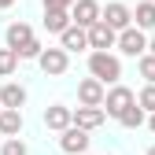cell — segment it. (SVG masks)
Instances as JSON below:
<instances>
[{"instance_id": "obj_1", "label": "cell", "mask_w": 155, "mask_h": 155, "mask_svg": "<svg viewBox=\"0 0 155 155\" xmlns=\"http://www.w3.org/2000/svg\"><path fill=\"white\" fill-rule=\"evenodd\" d=\"M89 74L100 78L104 85H118V81H122V63H118V55L96 48V52L89 55Z\"/></svg>"}, {"instance_id": "obj_2", "label": "cell", "mask_w": 155, "mask_h": 155, "mask_svg": "<svg viewBox=\"0 0 155 155\" xmlns=\"http://www.w3.org/2000/svg\"><path fill=\"white\" fill-rule=\"evenodd\" d=\"M137 104V96H133V89L126 85H111L107 89V100H104V111H107V118H122V111Z\"/></svg>"}, {"instance_id": "obj_3", "label": "cell", "mask_w": 155, "mask_h": 155, "mask_svg": "<svg viewBox=\"0 0 155 155\" xmlns=\"http://www.w3.org/2000/svg\"><path fill=\"white\" fill-rule=\"evenodd\" d=\"M37 67H41L45 74H52V78H59V74H67V67H70V52L59 45V48H45L41 55H37Z\"/></svg>"}, {"instance_id": "obj_4", "label": "cell", "mask_w": 155, "mask_h": 155, "mask_svg": "<svg viewBox=\"0 0 155 155\" xmlns=\"http://www.w3.org/2000/svg\"><path fill=\"white\" fill-rule=\"evenodd\" d=\"M118 52H122V55H133V59H140V55L148 52V37H144V30H140V26L122 30V33H118Z\"/></svg>"}, {"instance_id": "obj_5", "label": "cell", "mask_w": 155, "mask_h": 155, "mask_svg": "<svg viewBox=\"0 0 155 155\" xmlns=\"http://www.w3.org/2000/svg\"><path fill=\"white\" fill-rule=\"evenodd\" d=\"M107 100V85L100 81V78H85L81 85H78V104H85V107H104Z\"/></svg>"}, {"instance_id": "obj_6", "label": "cell", "mask_w": 155, "mask_h": 155, "mask_svg": "<svg viewBox=\"0 0 155 155\" xmlns=\"http://www.w3.org/2000/svg\"><path fill=\"white\" fill-rule=\"evenodd\" d=\"M89 129H81V126H67L63 129V137H59V148L67 151V155H78V151H85L89 148Z\"/></svg>"}, {"instance_id": "obj_7", "label": "cell", "mask_w": 155, "mask_h": 155, "mask_svg": "<svg viewBox=\"0 0 155 155\" xmlns=\"http://www.w3.org/2000/svg\"><path fill=\"white\" fill-rule=\"evenodd\" d=\"M70 15H74V22L78 26H96V22H100V18H104V8L100 4H96V0H78V4L70 8Z\"/></svg>"}, {"instance_id": "obj_8", "label": "cell", "mask_w": 155, "mask_h": 155, "mask_svg": "<svg viewBox=\"0 0 155 155\" xmlns=\"http://www.w3.org/2000/svg\"><path fill=\"white\" fill-rule=\"evenodd\" d=\"M89 45H92V48H100V52H107V48H114V45H118V30H114V26H107L104 18H100L96 26H89Z\"/></svg>"}, {"instance_id": "obj_9", "label": "cell", "mask_w": 155, "mask_h": 155, "mask_svg": "<svg viewBox=\"0 0 155 155\" xmlns=\"http://www.w3.org/2000/svg\"><path fill=\"white\" fill-rule=\"evenodd\" d=\"M59 45H63L67 52H85V48H92V45H89V30L78 26V22H70V26L59 33Z\"/></svg>"}, {"instance_id": "obj_10", "label": "cell", "mask_w": 155, "mask_h": 155, "mask_svg": "<svg viewBox=\"0 0 155 155\" xmlns=\"http://www.w3.org/2000/svg\"><path fill=\"white\" fill-rule=\"evenodd\" d=\"M104 22H107V26H114V30L122 33V30H129V26H133V11H129L126 4H118V0H111V4L104 8Z\"/></svg>"}, {"instance_id": "obj_11", "label": "cell", "mask_w": 155, "mask_h": 155, "mask_svg": "<svg viewBox=\"0 0 155 155\" xmlns=\"http://www.w3.org/2000/svg\"><path fill=\"white\" fill-rule=\"evenodd\" d=\"M45 126H48V129H55V133H63L67 126H74V107H63V104L45 107Z\"/></svg>"}, {"instance_id": "obj_12", "label": "cell", "mask_w": 155, "mask_h": 155, "mask_svg": "<svg viewBox=\"0 0 155 155\" xmlns=\"http://www.w3.org/2000/svg\"><path fill=\"white\" fill-rule=\"evenodd\" d=\"M104 118H107V111H104V107H85V104H81V107L74 111V126H81V129H89V133H92V129H100Z\"/></svg>"}, {"instance_id": "obj_13", "label": "cell", "mask_w": 155, "mask_h": 155, "mask_svg": "<svg viewBox=\"0 0 155 155\" xmlns=\"http://www.w3.org/2000/svg\"><path fill=\"white\" fill-rule=\"evenodd\" d=\"M70 22H74L70 8H45V30L48 33H63Z\"/></svg>"}, {"instance_id": "obj_14", "label": "cell", "mask_w": 155, "mask_h": 155, "mask_svg": "<svg viewBox=\"0 0 155 155\" xmlns=\"http://www.w3.org/2000/svg\"><path fill=\"white\" fill-rule=\"evenodd\" d=\"M0 133L18 137L22 133V107H0Z\"/></svg>"}, {"instance_id": "obj_15", "label": "cell", "mask_w": 155, "mask_h": 155, "mask_svg": "<svg viewBox=\"0 0 155 155\" xmlns=\"http://www.w3.org/2000/svg\"><path fill=\"white\" fill-rule=\"evenodd\" d=\"M30 41H33V30H30L26 22H11V26H8V45H11L15 52H18V48H26Z\"/></svg>"}, {"instance_id": "obj_16", "label": "cell", "mask_w": 155, "mask_h": 155, "mask_svg": "<svg viewBox=\"0 0 155 155\" xmlns=\"http://www.w3.org/2000/svg\"><path fill=\"white\" fill-rule=\"evenodd\" d=\"M0 104H4V107H22L26 104V89L18 81H8L4 89H0Z\"/></svg>"}, {"instance_id": "obj_17", "label": "cell", "mask_w": 155, "mask_h": 155, "mask_svg": "<svg viewBox=\"0 0 155 155\" xmlns=\"http://www.w3.org/2000/svg\"><path fill=\"white\" fill-rule=\"evenodd\" d=\"M133 18H137L140 30H155V4H151V0H140L137 11H133Z\"/></svg>"}, {"instance_id": "obj_18", "label": "cell", "mask_w": 155, "mask_h": 155, "mask_svg": "<svg viewBox=\"0 0 155 155\" xmlns=\"http://www.w3.org/2000/svg\"><path fill=\"white\" fill-rule=\"evenodd\" d=\"M18 59H22V55H18L11 45L0 48V78H11V74H15V67H18Z\"/></svg>"}, {"instance_id": "obj_19", "label": "cell", "mask_w": 155, "mask_h": 155, "mask_svg": "<svg viewBox=\"0 0 155 155\" xmlns=\"http://www.w3.org/2000/svg\"><path fill=\"white\" fill-rule=\"evenodd\" d=\"M144 114H148V111H144L140 104H133V107H126V111H122V118H118V122H122L126 129H140V126L148 122V118H144Z\"/></svg>"}, {"instance_id": "obj_20", "label": "cell", "mask_w": 155, "mask_h": 155, "mask_svg": "<svg viewBox=\"0 0 155 155\" xmlns=\"http://www.w3.org/2000/svg\"><path fill=\"white\" fill-rule=\"evenodd\" d=\"M0 155H30V148L18 140V137H4V144H0Z\"/></svg>"}, {"instance_id": "obj_21", "label": "cell", "mask_w": 155, "mask_h": 155, "mask_svg": "<svg viewBox=\"0 0 155 155\" xmlns=\"http://www.w3.org/2000/svg\"><path fill=\"white\" fill-rule=\"evenodd\" d=\"M140 78L155 85V55H151V52H144V55H140Z\"/></svg>"}, {"instance_id": "obj_22", "label": "cell", "mask_w": 155, "mask_h": 155, "mask_svg": "<svg viewBox=\"0 0 155 155\" xmlns=\"http://www.w3.org/2000/svg\"><path fill=\"white\" fill-rule=\"evenodd\" d=\"M137 104H140V107H144L148 114L155 111V85H151V81H148V85L140 89V96H137Z\"/></svg>"}, {"instance_id": "obj_23", "label": "cell", "mask_w": 155, "mask_h": 155, "mask_svg": "<svg viewBox=\"0 0 155 155\" xmlns=\"http://www.w3.org/2000/svg\"><path fill=\"white\" fill-rule=\"evenodd\" d=\"M41 52H45V45L37 41V37H33V41H30L26 48H18V55H22V59H37V55H41Z\"/></svg>"}, {"instance_id": "obj_24", "label": "cell", "mask_w": 155, "mask_h": 155, "mask_svg": "<svg viewBox=\"0 0 155 155\" xmlns=\"http://www.w3.org/2000/svg\"><path fill=\"white\" fill-rule=\"evenodd\" d=\"M78 0H45V8H74Z\"/></svg>"}, {"instance_id": "obj_25", "label": "cell", "mask_w": 155, "mask_h": 155, "mask_svg": "<svg viewBox=\"0 0 155 155\" xmlns=\"http://www.w3.org/2000/svg\"><path fill=\"white\" fill-rule=\"evenodd\" d=\"M11 4H18V0H0V11H8Z\"/></svg>"}, {"instance_id": "obj_26", "label": "cell", "mask_w": 155, "mask_h": 155, "mask_svg": "<svg viewBox=\"0 0 155 155\" xmlns=\"http://www.w3.org/2000/svg\"><path fill=\"white\" fill-rule=\"evenodd\" d=\"M148 129H151V133H155V111H151V114H148Z\"/></svg>"}, {"instance_id": "obj_27", "label": "cell", "mask_w": 155, "mask_h": 155, "mask_svg": "<svg viewBox=\"0 0 155 155\" xmlns=\"http://www.w3.org/2000/svg\"><path fill=\"white\" fill-rule=\"evenodd\" d=\"M148 52H151V55H155V37H151V41H148Z\"/></svg>"}, {"instance_id": "obj_28", "label": "cell", "mask_w": 155, "mask_h": 155, "mask_svg": "<svg viewBox=\"0 0 155 155\" xmlns=\"http://www.w3.org/2000/svg\"><path fill=\"white\" fill-rule=\"evenodd\" d=\"M144 155H155V144H151V148H148V151H144Z\"/></svg>"}, {"instance_id": "obj_29", "label": "cell", "mask_w": 155, "mask_h": 155, "mask_svg": "<svg viewBox=\"0 0 155 155\" xmlns=\"http://www.w3.org/2000/svg\"><path fill=\"white\" fill-rule=\"evenodd\" d=\"M0 144H4V133H0Z\"/></svg>"}, {"instance_id": "obj_30", "label": "cell", "mask_w": 155, "mask_h": 155, "mask_svg": "<svg viewBox=\"0 0 155 155\" xmlns=\"http://www.w3.org/2000/svg\"><path fill=\"white\" fill-rule=\"evenodd\" d=\"M78 155H85V151H78Z\"/></svg>"}, {"instance_id": "obj_31", "label": "cell", "mask_w": 155, "mask_h": 155, "mask_svg": "<svg viewBox=\"0 0 155 155\" xmlns=\"http://www.w3.org/2000/svg\"><path fill=\"white\" fill-rule=\"evenodd\" d=\"M151 4H155V0H151Z\"/></svg>"}, {"instance_id": "obj_32", "label": "cell", "mask_w": 155, "mask_h": 155, "mask_svg": "<svg viewBox=\"0 0 155 155\" xmlns=\"http://www.w3.org/2000/svg\"><path fill=\"white\" fill-rule=\"evenodd\" d=\"M0 107H4V104H0Z\"/></svg>"}]
</instances>
